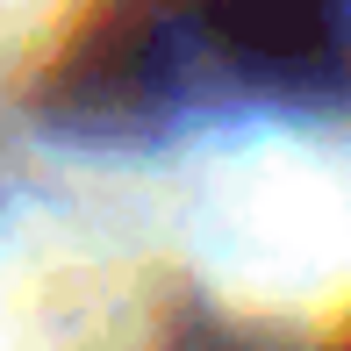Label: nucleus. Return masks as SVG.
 Instances as JSON below:
<instances>
[{"label":"nucleus","mask_w":351,"mask_h":351,"mask_svg":"<svg viewBox=\"0 0 351 351\" xmlns=\"http://www.w3.org/2000/svg\"><path fill=\"white\" fill-rule=\"evenodd\" d=\"M186 43L258 86H308L351 58V0H180Z\"/></svg>","instance_id":"obj_1"},{"label":"nucleus","mask_w":351,"mask_h":351,"mask_svg":"<svg viewBox=\"0 0 351 351\" xmlns=\"http://www.w3.org/2000/svg\"><path fill=\"white\" fill-rule=\"evenodd\" d=\"M180 351H251V344H237V337H222V330H194Z\"/></svg>","instance_id":"obj_2"}]
</instances>
